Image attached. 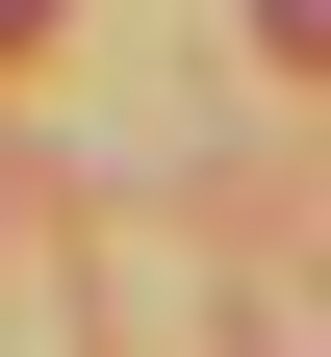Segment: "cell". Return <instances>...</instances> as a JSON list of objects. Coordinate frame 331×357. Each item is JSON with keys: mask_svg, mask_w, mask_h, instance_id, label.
Instances as JSON below:
<instances>
[{"mask_svg": "<svg viewBox=\"0 0 331 357\" xmlns=\"http://www.w3.org/2000/svg\"><path fill=\"white\" fill-rule=\"evenodd\" d=\"M26 26H52V0H0V52H26Z\"/></svg>", "mask_w": 331, "mask_h": 357, "instance_id": "cell-2", "label": "cell"}, {"mask_svg": "<svg viewBox=\"0 0 331 357\" xmlns=\"http://www.w3.org/2000/svg\"><path fill=\"white\" fill-rule=\"evenodd\" d=\"M255 26H280V52H306V77H331V0H255Z\"/></svg>", "mask_w": 331, "mask_h": 357, "instance_id": "cell-1", "label": "cell"}]
</instances>
